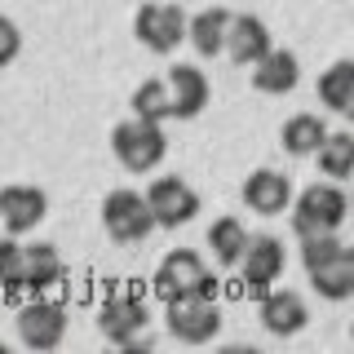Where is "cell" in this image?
<instances>
[{"instance_id":"cell-1","label":"cell","mask_w":354,"mask_h":354,"mask_svg":"<svg viewBox=\"0 0 354 354\" xmlns=\"http://www.w3.org/2000/svg\"><path fill=\"white\" fill-rule=\"evenodd\" d=\"M292 213V235H324V230H341L346 226V213H350V199L341 191V182H315L306 186L301 195H292L288 204Z\"/></svg>"},{"instance_id":"cell-2","label":"cell","mask_w":354,"mask_h":354,"mask_svg":"<svg viewBox=\"0 0 354 354\" xmlns=\"http://www.w3.org/2000/svg\"><path fill=\"white\" fill-rule=\"evenodd\" d=\"M111 151H115V160L124 164L129 173H151V169H160L164 155H169V138H164V124L129 115L111 129Z\"/></svg>"},{"instance_id":"cell-3","label":"cell","mask_w":354,"mask_h":354,"mask_svg":"<svg viewBox=\"0 0 354 354\" xmlns=\"http://www.w3.org/2000/svg\"><path fill=\"white\" fill-rule=\"evenodd\" d=\"M151 283H155L160 301H173V297H217V279L195 248H173L169 257L155 266Z\"/></svg>"},{"instance_id":"cell-4","label":"cell","mask_w":354,"mask_h":354,"mask_svg":"<svg viewBox=\"0 0 354 354\" xmlns=\"http://www.w3.org/2000/svg\"><path fill=\"white\" fill-rule=\"evenodd\" d=\"M147 324H151V310L138 292H111L97 310V332L120 350H147L151 346Z\"/></svg>"},{"instance_id":"cell-5","label":"cell","mask_w":354,"mask_h":354,"mask_svg":"<svg viewBox=\"0 0 354 354\" xmlns=\"http://www.w3.org/2000/svg\"><path fill=\"white\" fill-rule=\"evenodd\" d=\"M133 36H138V44H147L151 53L169 58V53H177V44L186 40V14L177 5H164V0H147L133 14Z\"/></svg>"},{"instance_id":"cell-6","label":"cell","mask_w":354,"mask_h":354,"mask_svg":"<svg viewBox=\"0 0 354 354\" xmlns=\"http://www.w3.org/2000/svg\"><path fill=\"white\" fill-rule=\"evenodd\" d=\"M169 306V332L182 346H204V341H213L221 332V306L217 297H173Z\"/></svg>"},{"instance_id":"cell-7","label":"cell","mask_w":354,"mask_h":354,"mask_svg":"<svg viewBox=\"0 0 354 354\" xmlns=\"http://www.w3.org/2000/svg\"><path fill=\"white\" fill-rule=\"evenodd\" d=\"M283 261H288V252H283V239L279 235H248L243 257L235 261V270H239V279H243V292L261 297L266 288H274V283H279V274H283Z\"/></svg>"},{"instance_id":"cell-8","label":"cell","mask_w":354,"mask_h":354,"mask_svg":"<svg viewBox=\"0 0 354 354\" xmlns=\"http://www.w3.org/2000/svg\"><path fill=\"white\" fill-rule=\"evenodd\" d=\"M102 226L106 235L115 243H142L155 230V217L147 208V195L129 191V186H120V191H111L102 199Z\"/></svg>"},{"instance_id":"cell-9","label":"cell","mask_w":354,"mask_h":354,"mask_svg":"<svg viewBox=\"0 0 354 354\" xmlns=\"http://www.w3.org/2000/svg\"><path fill=\"white\" fill-rule=\"evenodd\" d=\"M147 208L155 217V230H177L199 213V195L182 177H155L147 186Z\"/></svg>"},{"instance_id":"cell-10","label":"cell","mask_w":354,"mask_h":354,"mask_svg":"<svg viewBox=\"0 0 354 354\" xmlns=\"http://www.w3.org/2000/svg\"><path fill=\"white\" fill-rule=\"evenodd\" d=\"M18 337L27 350H58L66 337V306L36 292V301L18 310Z\"/></svg>"},{"instance_id":"cell-11","label":"cell","mask_w":354,"mask_h":354,"mask_svg":"<svg viewBox=\"0 0 354 354\" xmlns=\"http://www.w3.org/2000/svg\"><path fill=\"white\" fill-rule=\"evenodd\" d=\"M257 319L270 337H297V332L310 324V306L292 288H266L257 297Z\"/></svg>"},{"instance_id":"cell-12","label":"cell","mask_w":354,"mask_h":354,"mask_svg":"<svg viewBox=\"0 0 354 354\" xmlns=\"http://www.w3.org/2000/svg\"><path fill=\"white\" fill-rule=\"evenodd\" d=\"M49 217V195L40 186H0V226L9 235H31Z\"/></svg>"},{"instance_id":"cell-13","label":"cell","mask_w":354,"mask_h":354,"mask_svg":"<svg viewBox=\"0 0 354 354\" xmlns=\"http://www.w3.org/2000/svg\"><path fill=\"white\" fill-rule=\"evenodd\" d=\"M164 88H169V106L173 120H195L199 111L208 106V75L199 71L195 62H177L164 75Z\"/></svg>"},{"instance_id":"cell-14","label":"cell","mask_w":354,"mask_h":354,"mask_svg":"<svg viewBox=\"0 0 354 354\" xmlns=\"http://www.w3.org/2000/svg\"><path fill=\"white\" fill-rule=\"evenodd\" d=\"M252 71V88L266 97H283V93H292L297 84H301V62H297V53L292 49H266L257 62L248 66Z\"/></svg>"},{"instance_id":"cell-15","label":"cell","mask_w":354,"mask_h":354,"mask_svg":"<svg viewBox=\"0 0 354 354\" xmlns=\"http://www.w3.org/2000/svg\"><path fill=\"white\" fill-rule=\"evenodd\" d=\"M270 44H274V40H270V27H266L257 14H230L226 40H221V53H226L230 62L252 66L266 49H270Z\"/></svg>"},{"instance_id":"cell-16","label":"cell","mask_w":354,"mask_h":354,"mask_svg":"<svg viewBox=\"0 0 354 354\" xmlns=\"http://www.w3.org/2000/svg\"><path fill=\"white\" fill-rule=\"evenodd\" d=\"M243 204H248V213L257 217H283L288 204H292V182H288L283 173L274 169H257L248 173V182H243Z\"/></svg>"},{"instance_id":"cell-17","label":"cell","mask_w":354,"mask_h":354,"mask_svg":"<svg viewBox=\"0 0 354 354\" xmlns=\"http://www.w3.org/2000/svg\"><path fill=\"white\" fill-rule=\"evenodd\" d=\"M306 274H310V288H315L324 301H350L354 297V252L350 248H341L337 257L310 266Z\"/></svg>"},{"instance_id":"cell-18","label":"cell","mask_w":354,"mask_h":354,"mask_svg":"<svg viewBox=\"0 0 354 354\" xmlns=\"http://www.w3.org/2000/svg\"><path fill=\"white\" fill-rule=\"evenodd\" d=\"M62 279V257L53 243H22V288L27 292H49Z\"/></svg>"},{"instance_id":"cell-19","label":"cell","mask_w":354,"mask_h":354,"mask_svg":"<svg viewBox=\"0 0 354 354\" xmlns=\"http://www.w3.org/2000/svg\"><path fill=\"white\" fill-rule=\"evenodd\" d=\"M226 22H230V9H199L195 18H186V40H191V49L199 58H217L221 53Z\"/></svg>"},{"instance_id":"cell-20","label":"cell","mask_w":354,"mask_h":354,"mask_svg":"<svg viewBox=\"0 0 354 354\" xmlns=\"http://www.w3.org/2000/svg\"><path fill=\"white\" fill-rule=\"evenodd\" d=\"M315 160H319V173L328 177V182H346V177L354 173V133H332L315 147Z\"/></svg>"},{"instance_id":"cell-21","label":"cell","mask_w":354,"mask_h":354,"mask_svg":"<svg viewBox=\"0 0 354 354\" xmlns=\"http://www.w3.org/2000/svg\"><path fill=\"white\" fill-rule=\"evenodd\" d=\"M319 102L328 111H337V115H350L354 111V62L341 58L332 62L324 75H319Z\"/></svg>"},{"instance_id":"cell-22","label":"cell","mask_w":354,"mask_h":354,"mask_svg":"<svg viewBox=\"0 0 354 354\" xmlns=\"http://www.w3.org/2000/svg\"><path fill=\"white\" fill-rule=\"evenodd\" d=\"M328 138V124H324V115H310V111H301V115H292V120H283V129H279V142H283V151L288 155H315V147Z\"/></svg>"},{"instance_id":"cell-23","label":"cell","mask_w":354,"mask_h":354,"mask_svg":"<svg viewBox=\"0 0 354 354\" xmlns=\"http://www.w3.org/2000/svg\"><path fill=\"white\" fill-rule=\"evenodd\" d=\"M243 243H248V230H243L239 217H217L213 226H208V248H213V261L226 266V270L243 257Z\"/></svg>"},{"instance_id":"cell-24","label":"cell","mask_w":354,"mask_h":354,"mask_svg":"<svg viewBox=\"0 0 354 354\" xmlns=\"http://www.w3.org/2000/svg\"><path fill=\"white\" fill-rule=\"evenodd\" d=\"M129 106H133V115L155 120V124L173 120V106H169V88H164V80H142L138 88H133Z\"/></svg>"},{"instance_id":"cell-25","label":"cell","mask_w":354,"mask_h":354,"mask_svg":"<svg viewBox=\"0 0 354 354\" xmlns=\"http://www.w3.org/2000/svg\"><path fill=\"white\" fill-rule=\"evenodd\" d=\"M22 288V243L18 235L0 239V292H18Z\"/></svg>"},{"instance_id":"cell-26","label":"cell","mask_w":354,"mask_h":354,"mask_svg":"<svg viewBox=\"0 0 354 354\" xmlns=\"http://www.w3.org/2000/svg\"><path fill=\"white\" fill-rule=\"evenodd\" d=\"M22 53V31H18V22L14 18H5L0 14V66H9Z\"/></svg>"}]
</instances>
